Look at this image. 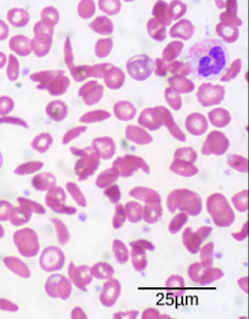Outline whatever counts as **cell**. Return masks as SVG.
Returning <instances> with one entry per match:
<instances>
[{"instance_id":"obj_20","label":"cell","mask_w":249,"mask_h":319,"mask_svg":"<svg viewBox=\"0 0 249 319\" xmlns=\"http://www.w3.org/2000/svg\"><path fill=\"white\" fill-rule=\"evenodd\" d=\"M152 14L164 25L169 26L172 22L168 14V5L164 1H157L154 6Z\"/></svg>"},{"instance_id":"obj_23","label":"cell","mask_w":249,"mask_h":319,"mask_svg":"<svg viewBox=\"0 0 249 319\" xmlns=\"http://www.w3.org/2000/svg\"><path fill=\"white\" fill-rule=\"evenodd\" d=\"M40 16L41 21L43 23L53 28L57 24L59 19L57 10L52 6L44 8L41 12Z\"/></svg>"},{"instance_id":"obj_39","label":"cell","mask_w":249,"mask_h":319,"mask_svg":"<svg viewBox=\"0 0 249 319\" xmlns=\"http://www.w3.org/2000/svg\"><path fill=\"white\" fill-rule=\"evenodd\" d=\"M13 102L11 98L8 96L0 97V114L9 112L13 109Z\"/></svg>"},{"instance_id":"obj_21","label":"cell","mask_w":249,"mask_h":319,"mask_svg":"<svg viewBox=\"0 0 249 319\" xmlns=\"http://www.w3.org/2000/svg\"><path fill=\"white\" fill-rule=\"evenodd\" d=\"M31 211L20 206L13 208L10 215L11 222L15 225H20L27 222L31 217Z\"/></svg>"},{"instance_id":"obj_19","label":"cell","mask_w":249,"mask_h":319,"mask_svg":"<svg viewBox=\"0 0 249 319\" xmlns=\"http://www.w3.org/2000/svg\"><path fill=\"white\" fill-rule=\"evenodd\" d=\"M94 32L101 35H108L112 33L113 25L109 19L105 16L97 17L89 25Z\"/></svg>"},{"instance_id":"obj_16","label":"cell","mask_w":249,"mask_h":319,"mask_svg":"<svg viewBox=\"0 0 249 319\" xmlns=\"http://www.w3.org/2000/svg\"><path fill=\"white\" fill-rule=\"evenodd\" d=\"M7 19L13 26L22 27L28 23L30 16L26 10L22 8H14L7 12Z\"/></svg>"},{"instance_id":"obj_24","label":"cell","mask_w":249,"mask_h":319,"mask_svg":"<svg viewBox=\"0 0 249 319\" xmlns=\"http://www.w3.org/2000/svg\"><path fill=\"white\" fill-rule=\"evenodd\" d=\"M186 5L180 0H172L168 6V14L172 20H177L186 12Z\"/></svg>"},{"instance_id":"obj_17","label":"cell","mask_w":249,"mask_h":319,"mask_svg":"<svg viewBox=\"0 0 249 319\" xmlns=\"http://www.w3.org/2000/svg\"><path fill=\"white\" fill-rule=\"evenodd\" d=\"M217 34L228 43L236 40L239 36V30L234 25L224 22L217 24L215 28Z\"/></svg>"},{"instance_id":"obj_9","label":"cell","mask_w":249,"mask_h":319,"mask_svg":"<svg viewBox=\"0 0 249 319\" xmlns=\"http://www.w3.org/2000/svg\"><path fill=\"white\" fill-rule=\"evenodd\" d=\"M15 244L20 250H36L38 248L37 238L31 229L24 228L15 232L14 236Z\"/></svg>"},{"instance_id":"obj_34","label":"cell","mask_w":249,"mask_h":319,"mask_svg":"<svg viewBox=\"0 0 249 319\" xmlns=\"http://www.w3.org/2000/svg\"><path fill=\"white\" fill-rule=\"evenodd\" d=\"M17 201L20 206L26 207L31 211H34L38 213L44 212L43 207L39 204L34 201L23 197H18L17 198Z\"/></svg>"},{"instance_id":"obj_14","label":"cell","mask_w":249,"mask_h":319,"mask_svg":"<svg viewBox=\"0 0 249 319\" xmlns=\"http://www.w3.org/2000/svg\"><path fill=\"white\" fill-rule=\"evenodd\" d=\"M225 4L216 3L219 8L226 6V11L222 12L220 15V19L222 22L240 26L242 24L241 20L236 16L237 6L236 1H226Z\"/></svg>"},{"instance_id":"obj_26","label":"cell","mask_w":249,"mask_h":319,"mask_svg":"<svg viewBox=\"0 0 249 319\" xmlns=\"http://www.w3.org/2000/svg\"><path fill=\"white\" fill-rule=\"evenodd\" d=\"M92 275L98 279L110 278L114 272L113 268L106 263H99L91 269Z\"/></svg>"},{"instance_id":"obj_1","label":"cell","mask_w":249,"mask_h":319,"mask_svg":"<svg viewBox=\"0 0 249 319\" xmlns=\"http://www.w3.org/2000/svg\"><path fill=\"white\" fill-rule=\"evenodd\" d=\"M188 58L193 74L205 80L222 76L229 63L226 47L216 38H207L194 44L188 49Z\"/></svg>"},{"instance_id":"obj_29","label":"cell","mask_w":249,"mask_h":319,"mask_svg":"<svg viewBox=\"0 0 249 319\" xmlns=\"http://www.w3.org/2000/svg\"><path fill=\"white\" fill-rule=\"evenodd\" d=\"M112 47V41L110 38L99 39L96 44L95 53L99 57H104L110 53Z\"/></svg>"},{"instance_id":"obj_43","label":"cell","mask_w":249,"mask_h":319,"mask_svg":"<svg viewBox=\"0 0 249 319\" xmlns=\"http://www.w3.org/2000/svg\"><path fill=\"white\" fill-rule=\"evenodd\" d=\"M3 228L0 224V238L3 236Z\"/></svg>"},{"instance_id":"obj_38","label":"cell","mask_w":249,"mask_h":319,"mask_svg":"<svg viewBox=\"0 0 249 319\" xmlns=\"http://www.w3.org/2000/svg\"><path fill=\"white\" fill-rule=\"evenodd\" d=\"M13 208L12 205L8 201L0 200V220H7L10 217Z\"/></svg>"},{"instance_id":"obj_40","label":"cell","mask_w":249,"mask_h":319,"mask_svg":"<svg viewBox=\"0 0 249 319\" xmlns=\"http://www.w3.org/2000/svg\"><path fill=\"white\" fill-rule=\"evenodd\" d=\"M9 34V28L4 21L0 19V40L5 39Z\"/></svg>"},{"instance_id":"obj_32","label":"cell","mask_w":249,"mask_h":319,"mask_svg":"<svg viewBox=\"0 0 249 319\" xmlns=\"http://www.w3.org/2000/svg\"><path fill=\"white\" fill-rule=\"evenodd\" d=\"M41 167V164L39 162L30 161L22 164L18 166L15 169V172L18 175H27L32 173Z\"/></svg>"},{"instance_id":"obj_27","label":"cell","mask_w":249,"mask_h":319,"mask_svg":"<svg viewBox=\"0 0 249 319\" xmlns=\"http://www.w3.org/2000/svg\"><path fill=\"white\" fill-rule=\"evenodd\" d=\"M166 287L175 295H179L184 292L183 280L180 276H173L167 281Z\"/></svg>"},{"instance_id":"obj_13","label":"cell","mask_w":249,"mask_h":319,"mask_svg":"<svg viewBox=\"0 0 249 319\" xmlns=\"http://www.w3.org/2000/svg\"><path fill=\"white\" fill-rule=\"evenodd\" d=\"M9 46L12 51L21 56L29 55L32 51L31 40L22 35L11 38L9 42Z\"/></svg>"},{"instance_id":"obj_18","label":"cell","mask_w":249,"mask_h":319,"mask_svg":"<svg viewBox=\"0 0 249 319\" xmlns=\"http://www.w3.org/2000/svg\"><path fill=\"white\" fill-rule=\"evenodd\" d=\"M147 30L149 36L156 40L162 41L166 37L165 25L156 18H152L148 20Z\"/></svg>"},{"instance_id":"obj_25","label":"cell","mask_w":249,"mask_h":319,"mask_svg":"<svg viewBox=\"0 0 249 319\" xmlns=\"http://www.w3.org/2000/svg\"><path fill=\"white\" fill-rule=\"evenodd\" d=\"M160 202H155L145 207L144 219L150 223L156 222L160 216L162 208Z\"/></svg>"},{"instance_id":"obj_6","label":"cell","mask_w":249,"mask_h":319,"mask_svg":"<svg viewBox=\"0 0 249 319\" xmlns=\"http://www.w3.org/2000/svg\"><path fill=\"white\" fill-rule=\"evenodd\" d=\"M188 274L192 280L202 285L211 283L223 275L220 269L206 266L200 263L192 264L189 267Z\"/></svg>"},{"instance_id":"obj_5","label":"cell","mask_w":249,"mask_h":319,"mask_svg":"<svg viewBox=\"0 0 249 319\" xmlns=\"http://www.w3.org/2000/svg\"><path fill=\"white\" fill-rule=\"evenodd\" d=\"M126 67L132 77L142 80L151 75L154 68V62L146 55H137L127 61Z\"/></svg>"},{"instance_id":"obj_3","label":"cell","mask_w":249,"mask_h":319,"mask_svg":"<svg viewBox=\"0 0 249 319\" xmlns=\"http://www.w3.org/2000/svg\"><path fill=\"white\" fill-rule=\"evenodd\" d=\"M207 209L213 222L218 226H228L234 220L232 209L225 197L220 194H213L208 198Z\"/></svg>"},{"instance_id":"obj_8","label":"cell","mask_w":249,"mask_h":319,"mask_svg":"<svg viewBox=\"0 0 249 319\" xmlns=\"http://www.w3.org/2000/svg\"><path fill=\"white\" fill-rule=\"evenodd\" d=\"M68 270L70 278L75 285L82 290L86 291V285L92 280L91 269L87 266L76 267L71 263Z\"/></svg>"},{"instance_id":"obj_22","label":"cell","mask_w":249,"mask_h":319,"mask_svg":"<svg viewBox=\"0 0 249 319\" xmlns=\"http://www.w3.org/2000/svg\"><path fill=\"white\" fill-rule=\"evenodd\" d=\"M183 43L178 40L170 42L162 52L163 59L169 61L178 56L183 48Z\"/></svg>"},{"instance_id":"obj_2","label":"cell","mask_w":249,"mask_h":319,"mask_svg":"<svg viewBox=\"0 0 249 319\" xmlns=\"http://www.w3.org/2000/svg\"><path fill=\"white\" fill-rule=\"evenodd\" d=\"M167 206L172 212L178 208L190 215H196L201 211V202L197 194L187 189H179L170 194L167 199Z\"/></svg>"},{"instance_id":"obj_36","label":"cell","mask_w":249,"mask_h":319,"mask_svg":"<svg viewBox=\"0 0 249 319\" xmlns=\"http://www.w3.org/2000/svg\"><path fill=\"white\" fill-rule=\"evenodd\" d=\"M232 203L239 211H244L247 209V191L244 190L232 198Z\"/></svg>"},{"instance_id":"obj_11","label":"cell","mask_w":249,"mask_h":319,"mask_svg":"<svg viewBox=\"0 0 249 319\" xmlns=\"http://www.w3.org/2000/svg\"><path fill=\"white\" fill-rule=\"evenodd\" d=\"M120 292L119 282L116 280H110L106 282L103 287L100 300L105 306H111L114 304Z\"/></svg>"},{"instance_id":"obj_7","label":"cell","mask_w":249,"mask_h":319,"mask_svg":"<svg viewBox=\"0 0 249 319\" xmlns=\"http://www.w3.org/2000/svg\"><path fill=\"white\" fill-rule=\"evenodd\" d=\"M212 231V228L203 226L194 232L190 227L186 228L183 234V241L187 249L192 253H196L202 242Z\"/></svg>"},{"instance_id":"obj_15","label":"cell","mask_w":249,"mask_h":319,"mask_svg":"<svg viewBox=\"0 0 249 319\" xmlns=\"http://www.w3.org/2000/svg\"><path fill=\"white\" fill-rule=\"evenodd\" d=\"M53 291L55 292L53 297H59L62 299L69 297L71 290V284L69 280L63 276L55 275L52 276Z\"/></svg>"},{"instance_id":"obj_42","label":"cell","mask_w":249,"mask_h":319,"mask_svg":"<svg viewBox=\"0 0 249 319\" xmlns=\"http://www.w3.org/2000/svg\"><path fill=\"white\" fill-rule=\"evenodd\" d=\"M6 61V57L5 55L0 52V69L2 68L5 64Z\"/></svg>"},{"instance_id":"obj_35","label":"cell","mask_w":249,"mask_h":319,"mask_svg":"<svg viewBox=\"0 0 249 319\" xmlns=\"http://www.w3.org/2000/svg\"><path fill=\"white\" fill-rule=\"evenodd\" d=\"M213 244L209 243L205 245L201 249V260L202 264L206 266H210L213 263Z\"/></svg>"},{"instance_id":"obj_10","label":"cell","mask_w":249,"mask_h":319,"mask_svg":"<svg viewBox=\"0 0 249 319\" xmlns=\"http://www.w3.org/2000/svg\"><path fill=\"white\" fill-rule=\"evenodd\" d=\"M133 245L131 256L133 266L137 271H142L145 268L147 263L144 249L153 250L154 247L146 241H140Z\"/></svg>"},{"instance_id":"obj_28","label":"cell","mask_w":249,"mask_h":319,"mask_svg":"<svg viewBox=\"0 0 249 319\" xmlns=\"http://www.w3.org/2000/svg\"><path fill=\"white\" fill-rule=\"evenodd\" d=\"M98 6L104 13L108 15H114L118 13L121 4L119 0H99Z\"/></svg>"},{"instance_id":"obj_33","label":"cell","mask_w":249,"mask_h":319,"mask_svg":"<svg viewBox=\"0 0 249 319\" xmlns=\"http://www.w3.org/2000/svg\"><path fill=\"white\" fill-rule=\"evenodd\" d=\"M50 180L46 174H40L35 176L32 180V185L35 189L39 191L47 189L51 184Z\"/></svg>"},{"instance_id":"obj_30","label":"cell","mask_w":249,"mask_h":319,"mask_svg":"<svg viewBox=\"0 0 249 319\" xmlns=\"http://www.w3.org/2000/svg\"><path fill=\"white\" fill-rule=\"evenodd\" d=\"M95 6L92 0H82L78 6V13L82 18L88 19L91 17L94 13Z\"/></svg>"},{"instance_id":"obj_37","label":"cell","mask_w":249,"mask_h":319,"mask_svg":"<svg viewBox=\"0 0 249 319\" xmlns=\"http://www.w3.org/2000/svg\"><path fill=\"white\" fill-rule=\"evenodd\" d=\"M187 216L184 213H180L176 215L171 221L169 230L172 233H176L180 229L186 222Z\"/></svg>"},{"instance_id":"obj_41","label":"cell","mask_w":249,"mask_h":319,"mask_svg":"<svg viewBox=\"0 0 249 319\" xmlns=\"http://www.w3.org/2000/svg\"><path fill=\"white\" fill-rule=\"evenodd\" d=\"M247 235V225H245L243 227V229L242 232L240 233H234L232 234V236L237 240H242L246 237Z\"/></svg>"},{"instance_id":"obj_44","label":"cell","mask_w":249,"mask_h":319,"mask_svg":"<svg viewBox=\"0 0 249 319\" xmlns=\"http://www.w3.org/2000/svg\"><path fill=\"white\" fill-rule=\"evenodd\" d=\"M2 157L1 154V153L0 152V167H1V166L2 165Z\"/></svg>"},{"instance_id":"obj_12","label":"cell","mask_w":249,"mask_h":319,"mask_svg":"<svg viewBox=\"0 0 249 319\" xmlns=\"http://www.w3.org/2000/svg\"><path fill=\"white\" fill-rule=\"evenodd\" d=\"M195 27L192 22L183 19L174 24L169 30L172 38H180L184 40L190 39L193 35Z\"/></svg>"},{"instance_id":"obj_31","label":"cell","mask_w":249,"mask_h":319,"mask_svg":"<svg viewBox=\"0 0 249 319\" xmlns=\"http://www.w3.org/2000/svg\"><path fill=\"white\" fill-rule=\"evenodd\" d=\"M19 74V63L17 58L12 54H10L7 67V74L11 81L16 80Z\"/></svg>"},{"instance_id":"obj_4","label":"cell","mask_w":249,"mask_h":319,"mask_svg":"<svg viewBox=\"0 0 249 319\" xmlns=\"http://www.w3.org/2000/svg\"><path fill=\"white\" fill-rule=\"evenodd\" d=\"M34 33L35 36L31 40L32 50L37 56L42 57L50 49L53 29L40 20L35 24Z\"/></svg>"}]
</instances>
